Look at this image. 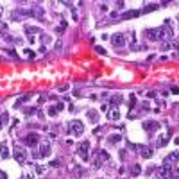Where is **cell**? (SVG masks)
Wrapping results in <instances>:
<instances>
[{
    "mask_svg": "<svg viewBox=\"0 0 179 179\" xmlns=\"http://www.w3.org/2000/svg\"><path fill=\"white\" fill-rule=\"evenodd\" d=\"M168 136H170V134H163V136H161V138L158 140V147H165L167 142H168Z\"/></svg>",
    "mask_w": 179,
    "mask_h": 179,
    "instance_id": "20",
    "label": "cell"
},
{
    "mask_svg": "<svg viewBox=\"0 0 179 179\" xmlns=\"http://www.w3.org/2000/svg\"><path fill=\"white\" fill-rule=\"evenodd\" d=\"M104 161H109V154H107L106 150H100V152H99V156H97L95 159H93V167H95V168H100Z\"/></svg>",
    "mask_w": 179,
    "mask_h": 179,
    "instance_id": "6",
    "label": "cell"
},
{
    "mask_svg": "<svg viewBox=\"0 0 179 179\" xmlns=\"http://www.w3.org/2000/svg\"><path fill=\"white\" fill-rule=\"evenodd\" d=\"M29 16H32L36 20H43V18H45V9L40 6H32L29 9Z\"/></svg>",
    "mask_w": 179,
    "mask_h": 179,
    "instance_id": "5",
    "label": "cell"
},
{
    "mask_svg": "<svg viewBox=\"0 0 179 179\" xmlns=\"http://www.w3.org/2000/svg\"><path fill=\"white\" fill-rule=\"evenodd\" d=\"M170 93L177 95V93H179V88H177V86H170Z\"/></svg>",
    "mask_w": 179,
    "mask_h": 179,
    "instance_id": "31",
    "label": "cell"
},
{
    "mask_svg": "<svg viewBox=\"0 0 179 179\" xmlns=\"http://www.w3.org/2000/svg\"><path fill=\"white\" fill-rule=\"evenodd\" d=\"M0 179H7V174H6V172H0Z\"/></svg>",
    "mask_w": 179,
    "mask_h": 179,
    "instance_id": "38",
    "label": "cell"
},
{
    "mask_svg": "<svg viewBox=\"0 0 179 179\" xmlns=\"http://www.w3.org/2000/svg\"><path fill=\"white\" fill-rule=\"evenodd\" d=\"M23 143L29 145V147H36L40 143V136L36 134V133H29L27 136H23Z\"/></svg>",
    "mask_w": 179,
    "mask_h": 179,
    "instance_id": "7",
    "label": "cell"
},
{
    "mask_svg": "<svg viewBox=\"0 0 179 179\" xmlns=\"http://www.w3.org/2000/svg\"><path fill=\"white\" fill-rule=\"evenodd\" d=\"M158 7H159V4H147V6H145V9H143V13L154 11V9H158Z\"/></svg>",
    "mask_w": 179,
    "mask_h": 179,
    "instance_id": "24",
    "label": "cell"
},
{
    "mask_svg": "<svg viewBox=\"0 0 179 179\" xmlns=\"http://www.w3.org/2000/svg\"><path fill=\"white\" fill-rule=\"evenodd\" d=\"M145 38H147L149 41H161V40H167V36H165V29L163 27L147 29V31H145Z\"/></svg>",
    "mask_w": 179,
    "mask_h": 179,
    "instance_id": "1",
    "label": "cell"
},
{
    "mask_svg": "<svg viewBox=\"0 0 179 179\" xmlns=\"http://www.w3.org/2000/svg\"><path fill=\"white\" fill-rule=\"evenodd\" d=\"M27 16H29V9L13 11V14H11V18H13V20H23V18H27Z\"/></svg>",
    "mask_w": 179,
    "mask_h": 179,
    "instance_id": "12",
    "label": "cell"
},
{
    "mask_svg": "<svg viewBox=\"0 0 179 179\" xmlns=\"http://www.w3.org/2000/svg\"><path fill=\"white\" fill-rule=\"evenodd\" d=\"M50 167H54V168H56V167H59V161H52V163H50Z\"/></svg>",
    "mask_w": 179,
    "mask_h": 179,
    "instance_id": "39",
    "label": "cell"
},
{
    "mask_svg": "<svg viewBox=\"0 0 179 179\" xmlns=\"http://www.w3.org/2000/svg\"><path fill=\"white\" fill-rule=\"evenodd\" d=\"M88 150H90V142H82V143L77 147V154H79V158H81L82 161H88V159H90Z\"/></svg>",
    "mask_w": 179,
    "mask_h": 179,
    "instance_id": "3",
    "label": "cell"
},
{
    "mask_svg": "<svg viewBox=\"0 0 179 179\" xmlns=\"http://www.w3.org/2000/svg\"><path fill=\"white\" fill-rule=\"evenodd\" d=\"M122 102H124V97H122L120 93H118V95H113V97H111V106H120Z\"/></svg>",
    "mask_w": 179,
    "mask_h": 179,
    "instance_id": "16",
    "label": "cell"
},
{
    "mask_svg": "<svg viewBox=\"0 0 179 179\" xmlns=\"http://www.w3.org/2000/svg\"><path fill=\"white\" fill-rule=\"evenodd\" d=\"M7 120H9V113H6V111H4V113L0 115V127H2V125H6Z\"/></svg>",
    "mask_w": 179,
    "mask_h": 179,
    "instance_id": "22",
    "label": "cell"
},
{
    "mask_svg": "<svg viewBox=\"0 0 179 179\" xmlns=\"http://www.w3.org/2000/svg\"><path fill=\"white\" fill-rule=\"evenodd\" d=\"M140 149H142V156L143 158H150V156H152V150H150V149H147V147H140Z\"/></svg>",
    "mask_w": 179,
    "mask_h": 179,
    "instance_id": "25",
    "label": "cell"
},
{
    "mask_svg": "<svg viewBox=\"0 0 179 179\" xmlns=\"http://www.w3.org/2000/svg\"><path fill=\"white\" fill-rule=\"evenodd\" d=\"M140 14H142V11H125L120 18L122 20H129V18H136V16H140Z\"/></svg>",
    "mask_w": 179,
    "mask_h": 179,
    "instance_id": "15",
    "label": "cell"
},
{
    "mask_svg": "<svg viewBox=\"0 0 179 179\" xmlns=\"http://www.w3.org/2000/svg\"><path fill=\"white\" fill-rule=\"evenodd\" d=\"M31 99V95H23V97H21V99H18L16 100V104H14V107H16V109H18V107H21V104H25V102H27V100Z\"/></svg>",
    "mask_w": 179,
    "mask_h": 179,
    "instance_id": "17",
    "label": "cell"
},
{
    "mask_svg": "<svg viewBox=\"0 0 179 179\" xmlns=\"http://www.w3.org/2000/svg\"><path fill=\"white\" fill-rule=\"evenodd\" d=\"M23 179H34V177H32V176H25Z\"/></svg>",
    "mask_w": 179,
    "mask_h": 179,
    "instance_id": "40",
    "label": "cell"
},
{
    "mask_svg": "<svg viewBox=\"0 0 179 179\" xmlns=\"http://www.w3.org/2000/svg\"><path fill=\"white\" fill-rule=\"evenodd\" d=\"M25 32H27V34H38V32H40V29H38V27H31V25H25Z\"/></svg>",
    "mask_w": 179,
    "mask_h": 179,
    "instance_id": "23",
    "label": "cell"
},
{
    "mask_svg": "<svg viewBox=\"0 0 179 179\" xmlns=\"http://www.w3.org/2000/svg\"><path fill=\"white\" fill-rule=\"evenodd\" d=\"M41 41L43 43H50L52 41V38H50V36H41Z\"/></svg>",
    "mask_w": 179,
    "mask_h": 179,
    "instance_id": "30",
    "label": "cell"
},
{
    "mask_svg": "<svg viewBox=\"0 0 179 179\" xmlns=\"http://www.w3.org/2000/svg\"><path fill=\"white\" fill-rule=\"evenodd\" d=\"M70 133L73 136H81L82 133H84V125H82V122L81 120H73L70 124Z\"/></svg>",
    "mask_w": 179,
    "mask_h": 179,
    "instance_id": "4",
    "label": "cell"
},
{
    "mask_svg": "<svg viewBox=\"0 0 179 179\" xmlns=\"http://www.w3.org/2000/svg\"><path fill=\"white\" fill-rule=\"evenodd\" d=\"M159 122H156V120H149V122H143V129L145 131H156V129H159Z\"/></svg>",
    "mask_w": 179,
    "mask_h": 179,
    "instance_id": "13",
    "label": "cell"
},
{
    "mask_svg": "<svg viewBox=\"0 0 179 179\" xmlns=\"http://www.w3.org/2000/svg\"><path fill=\"white\" fill-rule=\"evenodd\" d=\"M158 179H172V167H161L158 172Z\"/></svg>",
    "mask_w": 179,
    "mask_h": 179,
    "instance_id": "11",
    "label": "cell"
},
{
    "mask_svg": "<svg viewBox=\"0 0 179 179\" xmlns=\"http://www.w3.org/2000/svg\"><path fill=\"white\" fill-rule=\"evenodd\" d=\"M25 56H27V57H34V52H32V50H25Z\"/></svg>",
    "mask_w": 179,
    "mask_h": 179,
    "instance_id": "34",
    "label": "cell"
},
{
    "mask_svg": "<svg viewBox=\"0 0 179 179\" xmlns=\"http://www.w3.org/2000/svg\"><path fill=\"white\" fill-rule=\"evenodd\" d=\"M50 152H52V147H50V143L49 142H43V143H40V158H47V156H50Z\"/></svg>",
    "mask_w": 179,
    "mask_h": 179,
    "instance_id": "9",
    "label": "cell"
},
{
    "mask_svg": "<svg viewBox=\"0 0 179 179\" xmlns=\"http://www.w3.org/2000/svg\"><path fill=\"white\" fill-rule=\"evenodd\" d=\"M66 90H68V84H63L61 88H59V92H66Z\"/></svg>",
    "mask_w": 179,
    "mask_h": 179,
    "instance_id": "37",
    "label": "cell"
},
{
    "mask_svg": "<svg viewBox=\"0 0 179 179\" xmlns=\"http://www.w3.org/2000/svg\"><path fill=\"white\" fill-rule=\"evenodd\" d=\"M0 14H2V9H0Z\"/></svg>",
    "mask_w": 179,
    "mask_h": 179,
    "instance_id": "42",
    "label": "cell"
},
{
    "mask_svg": "<svg viewBox=\"0 0 179 179\" xmlns=\"http://www.w3.org/2000/svg\"><path fill=\"white\" fill-rule=\"evenodd\" d=\"M86 115H88V118H90L92 122H97V120H99V113H97L95 109H90Z\"/></svg>",
    "mask_w": 179,
    "mask_h": 179,
    "instance_id": "18",
    "label": "cell"
},
{
    "mask_svg": "<svg viewBox=\"0 0 179 179\" xmlns=\"http://www.w3.org/2000/svg\"><path fill=\"white\" fill-rule=\"evenodd\" d=\"M4 50H6V54H9L11 57H18V54H16L13 49H4Z\"/></svg>",
    "mask_w": 179,
    "mask_h": 179,
    "instance_id": "29",
    "label": "cell"
},
{
    "mask_svg": "<svg viewBox=\"0 0 179 179\" xmlns=\"http://www.w3.org/2000/svg\"><path fill=\"white\" fill-rule=\"evenodd\" d=\"M13 158L18 161V165H23L25 163V159H27V150L20 147V145H16L14 147V152H13Z\"/></svg>",
    "mask_w": 179,
    "mask_h": 179,
    "instance_id": "2",
    "label": "cell"
},
{
    "mask_svg": "<svg viewBox=\"0 0 179 179\" xmlns=\"http://www.w3.org/2000/svg\"><path fill=\"white\" fill-rule=\"evenodd\" d=\"M111 43H113L115 47H124V45H125V36L120 34V32H116V34L111 36Z\"/></svg>",
    "mask_w": 179,
    "mask_h": 179,
    "instance_id": "10",
    "label": "cell"
},
{
    "mask_svg": "<svg viewBox=\"0 0 179 179\" xmlns=\"http://www.w3.org/2000/svg\"><path fill=\"white\" fill-rule=\"evenodd\" d=\"M149 102H143V104H142V109H143V111H149Z\"/></svg>",
    "mask_w": 179,
    "mask_h": 179,
    "instance_id": "32",
    "label": "cell"
},
{
    "mask_svg": "<svg viewBox=\"0 0 179 179\" xmlns=\"http://www.w3.org/2000/svg\"><path fill=\"white\" fill-rule=\"evenodd\" d=\"M172 179H179V176H176V177H174V176H172Z\"/></svg>",
    "mask_w": 179,
    "mask_h": 179,
    "instance_id": "41",
    "label": "cell"
},
{
    "mask_svg": "<svg viewBox=\"0 0 179 179\" xmlns=\"http://www.w3.org/2000/svg\"><path fill=\"white\" fill-rule=\"evenodd\" d=\"M120 140H122V136H120V134H111L109 138H107V142H109V143H113V145H115V143H118Z\"/></svg>",
    "mask_w": 179,
    "mask_h": 179,
    "instance_id": "21",
    "label": "cell"
},
{
    "mask_svg": "<svg viewBox=\"0 0 179 179\" xmlns=\"http://www.w3.org/2000/svg\"><path fill=\"white\" fill-rule=\"evenodd\" d=\"M106 116H107V120H118L120 118V111L116 107H111V109H107Z\"/></svg>",
    "mask_w": 179,
    "mask_h": 179,
    "instance_id": "14",
    "label": "cell"
},
{
    "mask_svg": "<svg viewBox=\"0 0 179 179\" xmlns=\"http://www.w3.org/2000/svg\"><path fill=\"white\" fill-rule=\"evenodd\" d=\"M47 113H49V116H56L59 111H57V107H56V106H50L49 109H47Z\"/></svg>",
    "mask_w": 179,
    "mask_h": 179,
    "instance_id": "26",
    "label": "cell"
},
{
    "mask_svg": "<svg viewBox=\"0 0 179 179\" xmlns=\"http://www.w3.org/2000/svg\"><path fill=\"white\" fill-rule=\"evenodd\" d=\"M177 159H179V152L174 150V152H170V154L163 159V167H172L174 163H177Z\"/></svg>",
    "mask_w": 179,
    "mask_h": 179,
    "instance_id": "8",
    "label": "cell"
},
{
    "mask_svg": "<svg viewBox=\"0 0 179 179\" xmlns=\"http://www.w3.org/2000/svg\"><path fill=\"white\" fill-rule=\"evenodd\" d=\"M95 50H97V52H99V54H106V50L102 49V47H95Z\"/></svg>",
    "mask_w": 179,
    "mask_h": 179,
    "instance_id": "35",
    "label": "cell"
},
{
    "mask_svg": "<svg viewBox=\"0 0 179 179\" xmlns=\"http://www.w3.org/2000/svg\"><path fill=\"white\" fill-rule=\"evenodd\" d=\"M23 113L27 115V116H31V115L36 113V107H25V109H23Z\"/></svg>",
    "mask_w": 179,
    "mask_h": 179,
    "instance_id": "27",
    "label": "cell"
},
{
    "mask_svg": "<svg viewBox=\"0 0 179 179\" xmlns=\"http://www.w3.org/2000/svg\"><path fill=\"white\" fill-rule=\"evenodd\" d=\"M140 172H142V168H140V165H134V167H133V170H131V174H133V176H138Z\"/></svg>",
    "mask_w": 179,
    "mask_h": 179,
    "instance_id": "28",
    "label": "cell"
},
{
    "mask_svg": "<svg viewBox=\"0 0 179 179\" xmlns=\"http://www.w3.org/2000/svg\"><path fill=\"white\" fill-rule=\"evenodd\" d=\"M0 154H2V158L6 159V158H9V150H7L6 143H0Z\"/></svg>",
    "mask_w": 179,
    "mask_h": 179,
    "instance_id": "19",
    "label": "cell"
},
{
    "mask_svg": "<svg viewBox=\"0 0 179 179\" xmlns=\"http://www.w3.org/2000/svg\"><path fill=\"white\" fill-rule=\"evenodd\" d=\"M145 95H147L149 99H154V97H156V92H147V93H145Z\"/></svg>",
    "mask_w": 179,
    "mask_h": 179,
    "instance_id": "33",
    "label": "cell"
},
{
    "mask_svg": "<svg viewBox=\"0 0 179 179\" xmlns=\"http://www.w3.org/2000/svg\"><path fill=\"white\" fill-rule=\"evenodd\" d=\"M61 49H63V43L57 41V43H56V50H61Z\"/></svg>",
    "mask_w": 179,
    "mask_h": 179,
    "instance_id": "36",
    "label": "cell"
}]
</instances>
